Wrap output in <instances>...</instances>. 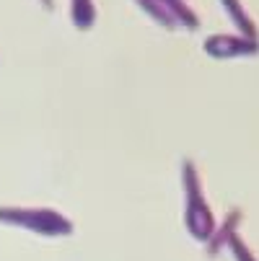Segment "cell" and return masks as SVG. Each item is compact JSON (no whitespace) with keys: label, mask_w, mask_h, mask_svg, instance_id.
I'll list each match as a JSON object with an SVG mask.
<instances>
[{"label":"cell","mask_w":259,"mask_h":261,"mask_svg":"<svg viewBox=\"0 0 259 261\" xmlns=\"http://www.w3.org/2000/svg\"><path fill=\"white\" fill-rule=\"evenodd\" d=\"M96 18L93 3L91 0H73V21H76L81 29H88Z\"/></svg>","instance_id":"cell-5"},{"label":"cell","mask_w":259,"mask_h":261,"mask_svg":"<svg viewBox=\"0 0 259 261\" xmlns=\"http://www.w3.org/2000/svg\"><path fill=\"white\" fill-rule=\"evenodd\" d=\"M231 246H233V251H236V261H254L251 253L246 251V246L239 241V236H231Z\"/></svg>","instance_id":"cell-8"},{"label":"cell","mask_w":259,"mask_h":261,"mask_svg":"<svg viewBox=\"0 0 259 261\" xmlns=\"http://www.w3.org/2000/svg\"><path fill=\"white\" fill-rule=\"evenodd\" d=\"M140 3L145 6V11H148V13H153V16H156V21H161L163 26H176V18H174V16L161 6V3H158V0H140Z\"/></svg>","instance_id":"cell-7"},{"label":"cell","mask_w":259,"mask_h":261,"mask_svg":"<svg viewBox=\"0 0 259 261\" xmlns=\"http://www.w3.org/2000/svg\"><path fill=\"white\" fill-rule=\"evenodd\" d=\"M0 222L34 230L39 236H67L73 230V222L65 220L60 212L39 207H0Z\"/></svg>","instance_id":"cell-1"},{"label":"cell","mask_w":259,"mask_h":261,"mask_svg":"<svg viewBox=\"0 0 259 261\" xmlns=\"http://www.w3.org/2000/svg\"><path fill=\"white\" fill-rule=\"evenodd\" d=\"M184 189H187V228L197 238H210V233H213L210 207L205 204V197H202V189H200V178H197L195 166L190 161L184 163Z\"/></svg>","instance_id":"cell-2"},{"label":"cell","mask_w":259,"mask_h":261,"mask_svg":"<svg viewBox=\"0 0 259 261\" xmlns=\"http://www.w3.org/2000/svg\"><path fill=\"white\" fill-rule=\"evenodd\" d=\"M158 3L176 18V23H187V26H197V16L181 3V0H158Z\"/></svg>","instance_id":"cell-4"},{"label":"cell","mask_w":259,"mask_h":261,"mask_svg":"<svg viewBox=\"0 0 259 261\" xmlns=\"http://www.w3.org/2000/svg\"><path fill=\"white\" fill-rule=\"evenodd\" d=\"M207 55L213 57H236V55H254L259 49L256 42H241L236 36H210L205 42Z\"/></svg>","instance_id":"cell-3"},{"label":"cell","mask_w":259,"mask_h":261,"mask_svg":"<svg viewBox=\"0 0 259 261\" xmlns=\"http://www.w3.org/2000/svg\"><path fill=\"white\" fill-rule=\"evenodd\" d=\"M223 3L228 6V13H231V18H233V21L241 26V31H244V34H249V36H256V29H254L251 18L244 13V8H241L239 0H223Z\"/></svg>","instance_id":"cell-6"}]
</instances>
